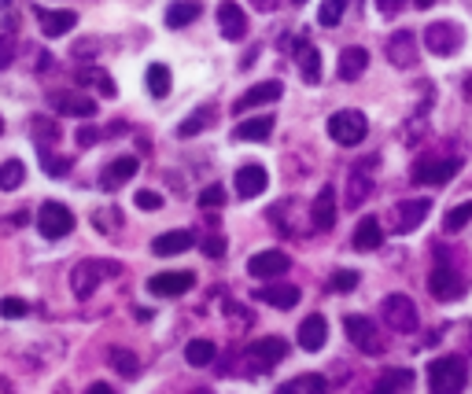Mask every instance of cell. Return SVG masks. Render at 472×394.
<instances>
[{
  "instance_id": "obj_1",
  "label": "cell",
  "mask_w": 472,
  "mask_h": 394,
  "mask_svg": "<svg viewBox=\"0 0 472 394\" xmlns=\"http://www.w3.org/2000/svg\"><path fill=\"white\" fill-rule=\"evenodd\" d=\"M465 383H468V365H465V358L443 354V358H435V361L428 365V387H432L435 394H457V390H465Z\"/></svg>"
},
{
  "instance_id": "obj_2",
  "label": "cell",
  "mask_w": 472,
  "mask_h": 394,
  "mask_svg": "<svg viewBox=\"0 0 472 394\" xmlns=\"http://www.w3.org/2000/svg\"><path fill=\"white\" fill-rule=\"evenodd\" d=\"M285 354H288V343L277 339V336H269V339H258V343H251V347L244 350L240 368H244L247 376H262V372H269V368H277L280 361H285Z\"/></svg>"
},
{
  "instance_id": "obj_3",
  "label": "cell",
  "mask_w": 472,
  "mask_h": 394,
  "mask_svg": "<svg viewBox=\"0 0 472 394\" xmlns=\"http://www.w3.org/2000/svg\"><path fill=\"white\" fill-rule=\"evenodd\" d=\"M108 276H119V262H97V258L78 262L74 273H70V291L78 295V299H89Z\"/></svg>"
},
{
  "instance_id": "obj_4",
  "label": "cell",
  "mask_w": 472,
  "mask_h": 394,
  "mask_svg": "<svg viewBox=\"0 0 472 394\" xmlns=\"http://www.w3.org/2000/svg\"><path fill=\"white\" fill-rule=\"evenodd\" d=\"M365 133H369V122L362 111H336L329 119V137L343 148H358L365 140Z\"/></svg>"
},
{
  "instance_id": "obj_5",
  "label": "cell",
  "mask_w": 472,
  "mask_h": 394,
  "mask_svg": "<svg viewBox=\"0 0 472 394\" xmlns=\"http://www.w3.org/2000/svg\"><path fill=\"white\" fill-rule=\"evenodd\" d=\"M381 317L392 332H414L417 328V306L410 295H388L384 306H381Z\"/></svg>"
},
{
  "instance_id": "obj_6",
  "label": "cell",
  "mask_w": 472,
  "mask_h": 394,
  "mask_svg": "<svg viewBox=\"0 0 472 394\" xmlns=\"http://www.w3.org/2000/svg\"><path fill=\"white\" fill-rule=\"evenodd\" d=\"M343 332H347V339H351L362 354H369V358H376V354L384 350L381 328H376L369 317H347V321H343Z\"/></svg>"
},
{
  "instance_id": "obj_7",
  "label": "cell",
  "mask_w": 472,
  "mask_h": 394,
  "mask_svg": "<svg viewBox=\"0 0 472 394\" xmlns=\"http://www.w3.org/2000/svg\"><path fill=\"white\" fill-rule=\"evenodd\" d=\"M425 45L432 56H454L465 45V30L457 23H432L425 30Z\"/></svg>"
},
{
  "instance_id": "obj_8",
  "label": "cell",
  "mask_w": 472,
  "mask_h": 394,
  "mask_svg": "<svg viewBox=\"0 0 472 394\" xmlns=\"http://www.w3.org/2000/svg\"><path fill=\"white\" fill-rule=\"evenodd\" d=\"M37 229H41L45 240H63V236L74 229V214H70L63 203L48 200V203L37 211Z\"/></svg>"
},
{
  "instance_id": "obj_9",
  "label": "cell",
  "mask_w": 472,
  "mask_h": 394,
  "mask_svg": "<svg viewBox=\"0 0 472 394\" xmlns=\"http://www.w3.org/2000/svg\"><path fill=\"white\" fill-rule=\"evenodd\" d=\"M457 170H461V159H421L414 166V181L432 184V188H443V184H450L457 177Z\"/></svg>"
},
{
  "instance_id": "obj_10",
  "label": "cell",
  "mask_w": 472,
  "mask_h": 394,
  "mask_svg": "<svg viewBox=\"0 0 472 394\" xmlns=\"http://www.w3.org/2000/svg\"><path fill=\"white\" fill-rule=\"evenodd\" d=\"M428 211H432V203H428V200H403V203H395V207H392V214H388V229H392V233H414V229L428 218Z\"/></svg>"
},
{
  "instance_id": "obj_11",
  "label": "cell",
  "mask_w": 472,
  "mask_h": 394,
  "mask_svg": "<svg viewBox=\"0 0 472 394\" xmlns=\"http://www.w3.org/2000/svg\"><path fill=\"white\" fill-rule=\"evenodd\" d=\"M48 104L59 115H78V119H92V115H97V100H92V96H81V92H70V88L48 92Z\"/></svg>"
},
{
  "instance_id": "obj_12",
  "label": "cell",
  "mask_w": 472,
  "mask_h": 394,
  "mask_svg": "<svg viewBox=\"0 0 472 394\" xmlns=\"http://www.w3.org/2000/svg\"><path fill=\"white\" fill-rule=\"evenodd\" d=\"M288 269H292V258L285 251H262V254H255L247 262V273L255 280H277V276H285Z\"/></svg>"
},
{
  "instance_id": "obj_13",
  "label": "cell",
  "mask_w": 472,
  "mask_h": 394,
  "mask_svg": "<svg viewBox=\"0 0 472 394\" xmlns=\"http://www.w3.org/2000/svg\"><path fill=\"white\" fill-rule=\"evenodd\" d=\"M285 48L296 56V63H299V70H303V81L307 85H318L321 81V56H318V48L314 45H307L303 37H285Z\"/></svg>"
},
{
  "instance_id": "obj_14",
  "label": "cell",
  "mask_w": 472,
  "mask_h": 394,
  "mask_svg": "<svg viewBox=\"0 0 472 394\" xmlns=\"http://www.w3.org/2000/svg\"><path fill=\"white\" fill-rule=\"evenodd\" d=\"M255 299L266 303V306H273V310H296L303 295H299V287H292V284H269V280H266V287L255 291Z\"/></svg>"
},
{
  "instance_id": "obj_15",
  "label": "cell",
  "mask_w": 472,
  "mask_h": 394,
  "mask_svg": "<svg viewBox=\"0 0 472 394\" xmlns=\"http://www.w3.org/2000/svg\"><path fill=\"white\" fill-rule=\"evenodd\" d=\"M384 52H388L392 67H399V70L414 67V59H417V37H414V30H395V34L388 37Z\"/></svg>"
},
{
  "instance_id": "obj_16",
  "label": "cell",
  "mask_w": 472,
  "mask_h": 394,
  "mask_svg": "<svg viewBox=\"0 0 472 394\" xmlns=\"http://www.w3.org/2000/svg\"><path fill=\"white\" fill-rule=\"evenodd\" d=\"M428 287H432L435 299H446V303L461 299V291H465V284H461V276L454 273V265H435L432 276H428Z\"/></svg>"
},
{
  "instance_id": "obj_17",
  "label": "cell",
  "mask_w": 472,
  "mask_h": 394,
  "mask_svg": "<svg viewBox=\"0 0 472 394\" xmlns=\"http://www.w3.org/2000/svg\"><path fill=\"white\" fill-rule=\"evenodd\" d=\"M280 81H262V85H251L240 100L233 104V115H244V111H251V108H262V104H273V100H280Z\"/></svg>"
},
{
  "instance_id": "obj_18",
  "label": "cell",
  "mask_w": 472,
  "mask_h": 394,
  "mask_svg": "<svg viewBox=\"0 0 472 394\" xmlns=\"http://www.w3.org/2000/svg\"><path fill=\"white\" fill-rule=\"evenodd\" d=\"M196 276L193 273H155L148 280V291L152 295H163V299H173V295H184V291H193Z\"/></svg>"
},
{
  "instance_id": "obj_19",
  "label": "cell",
  "mask_w": 472,
  "mask_h": 394,
  "mask_svg": "<svg viewBox=\"0 0 472 394\" xmlns=\"http://www.w3.org/2000/svg\"><path fill=\"white\" fill-rule=\"evenodd\" d=\"M218 30L226 41H240L247 34V16L240 12L236 0H222L218 5Z\"/></svg>"
},
{
  "instance_id": "obj_20",
  "label": "cell",
  "mask_w": 472,
  "mask_h": 394,
  "mask_svg": "<svg viewBox=\"0 0 472 394\" xmlns=\"http://www.w3.org/2000/svg\"><path fill=\"white\" fill-rule=\"evenodd\" d=\"M310 222H314V229H321V233H329V229L336 225V188H332V184H325V188L314 195Z\"/></svg>"
},
{
  "instance_id": "obj_21",
  "label": "cell",
  "mask_w": 472,
  "mask_h": 394,
  "mask_svg": "<svg viewBox=\"0 0 472 394\" xmlns=\"http://www.w3.org/2000/svg\"><path fill=\"white\" fill-rule=\"evenodd\" d=\"M266 184H269V173L262 170V166H240L236 170V195L240 200H255V195H262L266 192Z\"/></svg>"
},
{
  "instance_id": "obj_22",
  "label": "cell",
  "mask_w": 472,
  "mask_h": 394,
  "mask_svg": "<svg viewBox=\"0 0 472 394\" xmlns=\"http://www.w3.org/2000/svg\"><path fill=\"white\" fill-rule=\"evenodd\" d=\"M188 247H196V236L188 233V229H173V233H163L152 240V251L159 258H170V254H184Z\"/></svg>"
},
{
  "instance_id": "obj_23",
  "label": "cell",
  "mask_w": 472,
  "mask_h": 394,
  "mask_svg": "<svg viewBox=\"0 0 472 394\" xmlns=\"http://www.w3.org/2000/svg\"><path fill=\"white\" fill-rule=\"evenodd\" d=\"M133 173H137V159H133V155H122V159H115V162H108V166H104V173H100V188H104V192H115V188H122Z\"/></svg>"
},
{
  "instance_id": "obj_24",
  "label": "cell",
  "mask_w": 472,
  "mask_h": 394,
  "mask_svg": "<svg viewBox=\"0 0 472 394\" xmlns=\"http://www.w3.org/2000/svg\"><path fill=\"white\" fill-rule=\"evenodd\" d=\"M37 23H41L45 37H63V34L74 30L78 16L74 12H56V8H37Z\"/></svg>"
},
{
  "instance_id": "obj_25",
  "label": "cell",
  "mask_w": 472,
  "mask_h": 394,
  "mask_svg": "<svg viewBox=\"0 0 472 394\" xmlns=\"http://www.w3.org/2000/svg\"><path fill=\"white\" fill-rule=\"evenodd\" d=\"M365 67H369V52L365 48H343L336 74H340V81H358L365 74Z\"/></svg>"
},
{
  "instance_id": "obj_26",
  "label": "cell",
  "mask_w": 472,
  "mask_h": 394,
  "mask_svg": "<svg viewBox=\"0 0 472 394\" xmlns=\"http://www.w3.org/2000/svg\"><path fill=\"white\" fill-rule=\"evenodd\" d=\"M329 343V321L325 317H307L303 325H299V347L303 350H321Z\"/></svg>"
},
{
  "instance_id": "obj_27",
  "label": "cell",
  "mask_w": 472,
  "mask_h": 394,
  "mask_svg": "<svg viewBox=\"0 0 472 394\" xmlns=\"http://www.w3.org/2000/svg\"><path fill=\"white\" fill-rule=\"evenodd\" d=\"M351 244H354V251H376V247L384 244V229H381V222H376V218H362V225L354 229Z\"/></svg>"
},
{
  "instance_id": "obj_28",
  "label": "cell",
  "mask_w": 472,
  "mask_h": 394,
  "mask_svg": "<svg viewBox=\"0 0 472 394\" xmlns=\"http://www.w3.org/2000/svg\"><path fill=\"white\" fill-rule=\"evenodd\" d=\"M196 19H200V5H196V0H173V5L166 8V26H173V30L196 23Z\"/></svg>"
},
{
  "instance_id": "obj_29",
  "label": "cell",
  "mask_w": 472,
  "mask_h": 394,
  "mask_svg": "<svg viewBox=\"0 0 472 394\" xmlns=\"http://www.w3.org/2000/svg\"><path fill=\"white\" fill-rule=\"evenodd\" d=\"M325 376H314V372H307V376H296V379H288V383H280L277 387V394H325Z\"/></svg>"
},
{
  "instance_id": "obj_30",
  "label": "cell",
  "mask_w": 472,
  "mask_h": 394,
  "mask_svg": "<svg viewBox=\"0 0 472 394\" xmlns=\"http://www.w3.org/2000/svg\"><path fill=\"white\" fill-rule=\"evenodd\" d=\"M78 85H92V88L104 92V96H115V92H119L115 81H111V74H104L100 67H81V70H78Z\"/></svg>"
},
{
  "instance_id": "obj_31",
  "label": "cell",
  "mask_w": 472,
  "mask_h": 394,
  "mask_svg": "<svg viewBox=\"0 0 472 394\" xmlns=\"http://www.w3.org/2000/svg\"><path fill=\"white\" fill-rule=\"evenodd\" d=\"M269 133H273V119H266V115L244 119V122L236 126V140H266Z\"/></svg>"
},
{
  "instance_id": "obj_32",
  "label": "cell",
  "mask_w": 472,
  "mask_h": 394,
  "mask_svg": "<svg viewBox=\"0 0 472 394\" xmlns=\"http://www.w3.org/2000/svg\"><path fill=\"white\" fill-rule=\"evenodd\" d=\"M215 354H218V350H215V343H211V339H193V343L184 347V361L193 365V368L211 365V361H215Z\"/></svg>"
},
{
  "instance_id": "obj_33",
  "label": "cell",
  "mask_w": 472,
  "mask_h": 394,
  "mask_svg": "<svg viewBox=\"0 0 472 394\" xmlns=\"http://www.w3.org/2000/svg\"><path fill=\"white\" fill-rule=\"evenodd\" d=\"M369 192H372V181L362 170H354L351 181H347V207H362L369 200Z\"/></svg>"
},
{
  "instance_id": "obj_34",
  "label": "cell",
  "mask_w": 472,
  "mask_h": 394,
  "mask_svg": "<svg viewBox=\"0 0 472 394\" xmlns=\"http://www.w3.org/2000/svg\"><path fill=\"white\" fill-rule=\"evenodd\" d=\"M144 81H148V92L155 96V100H166V96H170V70L163 63H152Z\"/></svg>"
},
{
  "instance_id": "obj_35",
  "label": "cell",
  "mask_w": 472,
  "mask_h": 394,
  "mask_svg": "<svg viewBox=\"0 0 472 394\" xmlns=\"http://www.w3.org/2000/svg\"><path fill=\"white\" fill-rule=\"evenodd\" d=\"M108 361H111V368H115L119 376H137V372H141V358H137L133 350H122V347H115V350L108 354Z\"/></svg>"
},
{
  "instance_id": "obj_36",
  "label": "cell",
  "mask_w": 472,
  "mask_h": 394,
  "mask_svg": "<svg viewBox=\"0 0 472 394\" xmlns=\"http://www.w3.org/2000/svg\"><path fill=\"white\" fill-rule=\"evenodd\" d=\"M211 119H215V111L211 108H200V111H193L181 126H177V137H196V133H204L207 126H211Z\"/></svg>"
},
{
  "instance_id": "obj_37",
  "label": "cell",
  "mask_w": 472,
  "mask_h": 394,
  "mask_svg": "<svg viewBox=\"0 0 472 394\" xmlns=\"http://www.w3.org/2000/svg\"><path fill=\"white\" fill-rule=\"evenodd\" d=\"M414 387V372L410 368H392L376 379V390H410Z\"/></svg>"
},
{
  "instance_id": "obj_38",
  "label": "cell",
  "mask_w": 472,
  "mask_h": 394,
  "mask_svg": "<svg viewBox=\"0 0 472 394\" xmlns=\"http://www.w3.org/2000/svg\"><path fill=\"white\" fill-rule=\"evenodd\" d=\"M23 177H26V166L19 159H8L5 166H0V192H16L23 184Z\"/></svg>"
},
{
  "instance_id": "obj_39",
  "label": "cell",
  "mask_w": 472,
  "mask_h": 394,
  "mask_svg": "<svg viewBox=\"0 0 472 394\" xmlns=\"http://www.w3.org/2000/svg\"><path fill=\"white\" fill-rule=\"evenodd\" d=\"M30 133H34L37 148H48V144H56V137H59V126H56L52 119H34V122H30Z\"/></svg>"
},
{
  "instance_id": "obj_40",
  "label": "cell",
  "mask_w": 472,
  "mask_h": 394,
  "mask_svg": "<svg viewBox=\"0 0 472 394\" xmlns=\"http://www.w3.org/2000/svg\"><path fill=\"white\" fill-rule=\"evenodd\" d=\"M343 8H347V0H325V5L318 8V23L321 26H336L343 19Z\"/></svg>"
},
{
  "instance_id": "obj_41",
  "label": "cell",
  "mask_w": 472,
  "mask_h": 394,
  "mask_svg": "<svg viewBox=\"0 0 472 394\" xmlns=\"http://www.w3.org/2000/svg\"><path fill=\"white\" fill-rule=\"evenodd\" d=\"M468 222H472V203H457V207L446 214L443 225H446V233H457V229H465Z\"/></svg>"
},
{
  "instance_id": "obj_42",
  "label": "cell",
  "mask_w": 472,
  "mask_h": 394,
  "mask_svg": "<svg viewBox=\"0 0 472 394\" xmlns=\"http://www.w3.org/2000/svg\"><path fill=\"white\" fill-rule=\"evenodd\" d=\"M37 151H41V166H45L52 177H63V173L70 170V159H56V155H52V144H48V148H37Z\"/></svg>"
},
{
  "instance_id": "obj_43",
  "label": "cell",
  "mask_w": 472,
  "mask_h": 394,
  "mask_svg": "<svg viewBox=\"0 0 472 394\" xmlns=\"http://www.w3.org/2000/svg\"><path fill=\"white\" fill-rule=\"evenodd\" d=\"M16 26H5L0 30V70H5L12 59H16V34H12Z\"/></svg>"
},
{
  "instance_id": "obj_44",
  "label": "cell",
  "mask_w": 472,
  "mask_h": 394,
  "mask_svg": "<svg viewBox=\"0 0 472 394\" xmlns=\"http://www.w3.org/2000/svg\"><path fill=\"white\" fill-rule=\"evenodd\" d=\"M92 222H97V229H100V233H115V229L122 225V214H119V211H100Z\"/></svg>"
},
{
  "instance_id": "obj_45",
  "label": "cell",
  "mask_w": 472,
  "mask_h": 394,
  "mask_svg": "<svg viewBox=\"0 0 472 394\" xmlns=\"http://www.w3.org/2000/svg\"><path fill=\"white\" fill-rule=\"evenodd\" d=\"M332 287H336V291H354V287H358V273H351V269L332 273Z\"/></svg>"
},
{
  "instance_id": "obj_46",
  "label": "cell",
  "mask_w": 472,
  "mask_h": 394,
  "mask_svg": "<svg viewBox=\"0 0 472 394\" xmlns=\"http://www.w3.org/2000/svg\"><path fill=\"white\" fill-rule=\"evenodd\" d=\"M226 203V192L218 188V184H211V188H204V195H200V207L207 211V207H222Z\"/></svg>"
},
{
  "instance_id": "obj_47",
  "label": "cell",
  "mask_w": 472,
  "mask_h": 394,
  "mask_svg": "<svg viewBox=\"0 0 472 394\" xmlns=\"http://www.w3.org/2000/svg\"><path fill=\"white\" fill-rule=\"evenodd\" d=\"M137 207L152 214V211H159V207H163V195H159V192H148V188H144V192H137Z\"/></svg>"
},
{
  "instance_id": "obj_48",
  "label": "cell",
  "mask_w": 472,
  "mask_h": 394,
  "mask_svg": "<svg viewBox=\"0 0 472 394\" xmlns=\"http://www.w3.org/2000/svg\"><path fill=\"white\" fill-rule=\"evenodd\" d=\"M200 247H204V254H211V258H222V254H226V240H222V236H204Z\"/></svg>"
},
{
  "instance_id": "obj_49",
  "label": "cell",
  "mask_w": 472,
  "mask_h": 394,
  "mask_svg": "<svg viewBox=\"0 0 472 394\" xmlns=\"http://www.w3.org/2000/svg\"><path fill=\"white\" fill-rule=\"evenodd\" d=\"M23 314H26L23 299H5V303H0V317H23Z\"/></svg>"
},
{
  "instance_id": "obj_50",
  "label": "cell",
  "mask_w": 472,
  "mask_h": 394,
  "mask_svg": "<svg viewBox=\"0 0 472 394\" xmlns=\"http://www.w3.org/2000/svg\"><path fill=\"white\" fill-rule=\"evenodd\" d=\"M406 8V0H376V12H381L384 19H392V16H399Z\"/></svg>"
},
{
  "instance_id": "obj_51",
  "label": "cell",
  "mask_w": 472,
  "mask_h": 394,
  "mask_svg": "<svg viewBox=\"0 0 472 394\" xmlns=\"http://www.w3.org/2000/svg\"><path fill=\"white\" fill-rule=\"evenodd\" d=\"M100 133L97 130H78V144H92V140H97Z\"/></svg>"
},
{
  "instance_id": "obj_52",
  "label": "cell",
  "mask_w": 472,
  "mask_h": 394,
  "mask_svg": "<svg viewBox=\"0 0 472 394\" xmlns=\"http://www.w3.org/2000/svg\"><path fill=\"white\" fill-rule=\"evenodd\" d=\"M251 5H255L258 12H273V8H277V0H251Z\"/></svg>"
},
{
  "instance_id": "obj_53",
  "label": "cell",
  "mask_w": 472,
  "mask_h": 394,
  "mask_svg": "<svg viewBox=\"0 0 472 394\" xmlns=\"http://www.w3.org/2000/svg\"><path fill=\"white\" fill-rule=\"evenodd\" d=\"M89 394H111V387H108V383H92Z\"/></svg>"
},
{
  "instance_id": "obj_54",
  "label": "cell",
  "mask_w": 472,
  "mask_h": 394,
  "mask_svg": "<svg viewBox=\"0 0 472 394\" xmlns=\"http://www.w3.org/2000/svg\"><path fill=\"white\" fill-rule=\"evenodd\" d=\"M461 92H465V100L472 104V78H465V88H461Z\"/></svg>"
},
{
  "instance_id": "obj_55",
  "label": "cell",
  "mask_w": 472,
  "mask_h": 394,
  "mask_svg": "<svg viewBox=\"0 0 472 394\" xmlns=\"http://www.w3.org/2000/svg\"><path fill=\"white\" fill-rule=\"evenodd\" d=\"M435 5V0H417V8H432Z\"/></svg>"
},
{
  "instance_id": "obj_56",
  "label": "cell",
  "mask_w": 472,
  "mask_h": 394,
  "mask_svg": "<svg viewBox=\"0 0 472 394\" xmlns=\"http://www.w3.org/2000/svg\"><path fill=\"white\" fill-rule=\"evenodd\" d=\"M292 5H296V8H299V5H307V0H292Z\"/></svg>"
},
{
  "instance_id": "obj_57",
  "label": "cell",
  "mask_w": 472,
  "mask_h": 394,
  "mask_svg": "<svg viewBox=\"0 0 472 394\" xmlns=\"http://www.w3.org/2000/svg\"><path fill=\"white\" fill-rule=\"evenodd\" d=\"M0 130H5V126H0Z\"/></svg>"
}]
</instances>
